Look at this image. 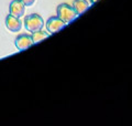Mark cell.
I'll use <instances>...</instances> for the list:
<instances>
[{
	"instance_id": "6da1fadb",
	"label": "cell",
	"mask_w": 132,
	"mask_h": 126,
	"mask_svg": "<svg viewBox=\"0 0 132 126\" xmlns=\"http://www.w3.org/2000/svg\"><path fill=\"white\" fill-rule=\"evenodd\" d=\"M56 12H57V17L61 20H63L66 24L71 23L72 21H74L78 17L77 12L73 8V6H69L67 3H61V5H59Z\"/></svg>"
},
{
	"instance_id": "7a4b0ae2",
	"label": "cell",
	"mask_w": 132,
	"mask_h": 126,
	"mask_svg": "<svg viewBox=\"0 0 132 126\" xmlns=\"http://www.w3.org/2000/svg\"><path fill=\"white\" fill-rule=\"evenodd\" d=\"M43 26H44V20L42 17L38 13L29 15L24 18V28L31 33L42 30Z\"/></svg>"
},
{
	"instance_id": "3957f363",
	"label": "cell",
	"mask_w": 132,
	"mask_h": 126,
	"mask_svg": "<svg viewBox=\"0 0 132 126\" xmlns=\"http://www.w3.org/2000/svg\"><path fill=\"white\" fill-rule=\"evenodd\" d=\"M65 26H66V23L63 20H61L57 16L56 17H51V18L46 21V29H47V32L50 33V34H54V33L59 32Z\"/></svg>"
},
{
	"instance_id": "277c9868",
	"label": "cell",
	"mask_w": 132,
	"mask_h": 126,
	"mask_svg": "<svg viewBox=\"0 0 132 126\" xmlns=\"http://www.w3.org/2000/svg\"><path fill=\"white\" fill-rule=\"evenodd\" d=\"M33 44L34 43L30 34H19L15 38V47L19 51H24Z\"/></svg>"
},
{
	"instance_id": "5b68a950",
	"label": "cell",
	"mask_w": 132,
	"mask_h": 126,
	"mask_svg": "<svg viewBox=\"0 0 132 126\" xmlns=\"http://www.w3.org/2000/svg\"><path fill=\"white\" fill-rule=\"evenodd\" d=\"M26 11V6L21 0H12L9 6V15L14 16L16 18H21Z\"/></svg>"
},
{
	"instance_id": "8992f818",
	"label": "cell",
	"mask_w": 132,
	"mask_h": 126,
	"mask_svg": "<svg viewBox=\"0 0 132 126\" xmlns=\"http://www.w3.org/2000/svg\"><path fill=\"white\" fill-rule=\"evenodd\" d=\"M6 26H7L8 30L11 32H19L22 27V22H21V20H20V18L8 15L6 18Z\"/></svg>"
},
{
	"instance_id": "52a82bcc",
	"label": "cell",
	"mask_w": 132,
	"mask_h": 126,
	"mask_svg": "<svg viewBox=\"0 0 132 126\" xmlns=\"http://www.w3.org/2000/svg\"><path fill=\"white\" fill-rule=\"evenodd\" d=\"M89 6H90V3L87 0H74V2H73V8L75 9L78 16L84 13L89 8Z\"/></svg>"
},
{
	"instance_id": "ba28073f",
	"label": "cell",
	"mask_w": 132,
	"mask_h": 126,
	"mask_svg": "<svg viewBox=\"0 0 132 126\" xmlns=\"http://www.w3.org/2000/svg\"><path fill=\"white\" fill-rule=\"evenodd\" d=\"M50 33L46 31H43V30H39V31H35L32 33V40H33V43H39L40 41H42L44 39L48 38Z\"/></svg>"
},
{
	"instance_id": "9c48e42d",
	"label": "cell",
	"mask_w": 132,
	"mask_h": 126,
	"mask_svg": "<svg viewBox=\"0 0 132 126\" xmlns=\"http://www.w3.org/2000/svg\"><path fill=\"white\" fill-rule=\"evenodd\" d=\"M21 1L24 3V6L26 7H31L33 3L35 2V0H21Z\"/></svg>"
},
{
	"instance_id": "30bf717a",
	"label": "cell",
	"mask_w": 132,
	"mask_h": 126,
	"mask_svg": "<svg viewBox=\"0 0 132 126\" xmlns=\"http://www.w3.org/2000/svg\"><path fill=\"white\" fill-rule=\"evenodd\" d=\"M97 1H98V0H89V2L92 3V5H94V3H96Z\"/></svg>"
}]
</instances>
